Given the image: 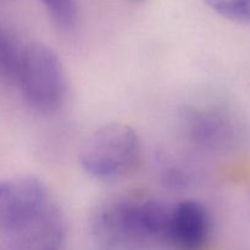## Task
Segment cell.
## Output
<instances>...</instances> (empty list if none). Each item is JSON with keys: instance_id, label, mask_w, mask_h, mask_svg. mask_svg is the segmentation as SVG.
Wrapping results in <instances>:
<instances>
[{"instance_id": "1", "label": "cell", "mask_w": 250, "mask_h": 250, "mask_svg": "<svg viewBox=\"0 0 250 250\" xmlns=\"http://www.w3.org/2000/svg\"><path fill=\"white\" fill-rule=\"evenodd\" d=\"M63 239L62 212L41 180L0 181V250H60Z\"/></svg>"}, {"instance_id": "2", "label": "cell", "mask_w": 250, "mask_h": 250, "mask_svg": "<svg viewBox=\"0 0 250 250\" xmlns=\"http://www.w3.org/2000/svg\"><path fill=\"white\" fill-rule=\"evenodd\" d=\"M170 208L144 193L107 197L90 216V237L95 249L154 250L164 246Z\"/></svg>"}, {"instance_id": "3", "label": "cell", "mask_w": 250, "mask_h": 250, "mask_svg": "<svg viewBox=\"0 0 250 250\" xmlns=\"http://www.w3.org/2000/svg\"><path fill=\"white\" fill-rule=\"evenodd\" d=\"M141 159V142L132 127L106 124L93 132L80 151L83 170L93 178L114 182L136 170Z\"/></svg>"}, {"instance_id": "4", "label": "cell", "mask_w": 250, "mask_h": 250, "mask_svg": "<svg viewBox=\"0 0 250 250\" xmlns=\"http://www.w3.org/2000/svg\"><path fill=\"white\" fill-rule=\"evenodd\" d=\"M17 85L33 110L41 114L58 111L67 90L66 73L58 54L41 42L24 45Z\"/></svg>"}, {"instance_id": "5", "label": "cell", "mask_w": 250, "mask_h": 250, "mask_svg": "<svg viewBox=\"0 0 250 250\" xmlns=\"http://www.w3.org/2000/svg\"><path fill=\"white\" fill-rule=\"evenodd\" d=\"M211 236V219L202 203L186 199L170 208L166 244L177 250H202Z\"/></svg>"}, {"instance_id": "6", "label": "cell", "mask_w": 250, "mask_h": 250, "mask_svg": "<svg viewBox=\"0 0 250 250\" xmlns=\"http://www.w3.org/2000/svg\"><path fill=\"white\" fill-rule=\"evenodd\" d=\"M183 125L194 143L202 146H220L231 131V122L221 111L204 107H190L183 115Z\"/></svg>"}, {"instance_id": "7", "label": "cell", "mask_w": 250, "mask_h": 250, "mask_svg": "<svg viewBox=\"0 0 250 250\" xmlns=\"http://www.w3.org/2000/svg\"><path fill=\"white\" fill-rule=\"evenodd\" d=\"M22 51L23 46L16 37L9 29L0 26V82L17 84Z\"/></svg>"}, {"instance_id": "8", "label": "cell", "mask_w": 250, "mask_h": 250, "mask_svg": "<svg viewBox=\"0 0 250 250\" xmlns=\"http://www.w3.org/2000/svg\"><path fill=\"white\" fill-rule=\"evenodd\" d=\"M204 2L220 16L250 26V0H204Z\"/></svg>"}, {"instance_id": "9", "label": "cell", "mask_w": 250, "mask_h": 250, "mask_svg": "<svg viewBox=\"0 0 250 250\" xmlns=\"http://www.w3.org/2000/svg\"><path fill=\"white\" fill-rule=\"evenodd\" d=\"M55 24L60 28L68 29L77 19L76 0H42Z\"/></svg>"}, {"instance_id": "10", "label": "cell", "mask_w": 250, "mask_h": 250, "mask_svg": "<svg viewBox=\"0 0 250 250\" xmlns=\"http://www.w3.org/2000/svg\"><path fill=\"white\" fill-rule=\"evenodd\" d=\"M134 1H141V0H134Z\"/></svg>"}]
</instances>
